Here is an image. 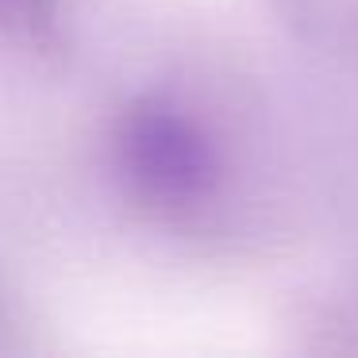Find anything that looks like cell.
I'll use <instances>...</instances> for the list:
<instances>
[{
	"label": "cell",
	"mask_w": 358,
	"mask_h": 358,
	"mask_svg": "<svg viewBox=\"0 0 358 358\" xmlns=\"http://www.w3.org/2000/svg\"><path fill=\"white\" fill-rule=\"evenodd\" d=\"M116 162L127 185L155 204H196L220 178L208 131L166 101H139L116 131Z\"/></svg>",
	"instance_id": "cell-1"
},
{
	"label": "cell",
	"mask_w": 358,
	"mask_h": 358,
	"mask_svg": "<svg viewBox=\"0 0 358 358\" xmlns=\"http://www.w3.org/2000/svg\"><path fill=\"white\" fill-rule=\"evenodd\" d=\"M55 0H0V27L12 35L39 39L55 27Z\"/></svg>",
	"instance_id": "cell-2"
}]
</instances>
